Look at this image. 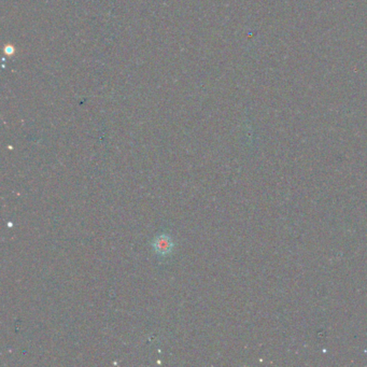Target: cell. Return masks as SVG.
I'll list each match as a JSON object with an SVG mask.
<instances>
[{"mask_svg": "<svg viewBox=\"0 0 367 367\" xmlns=\"http://www.w3.org/2000/svg\"><path fill=\"white\" fill-rule=\"evenodd\" d=\"M173 240L167 235H161L154 240V249L161 255H166L173 250Z\"/></svg>", "mask_w": 367, "mask_h": 367, "instance_id": "cell-1", "label": "cell"}]
</instances>
